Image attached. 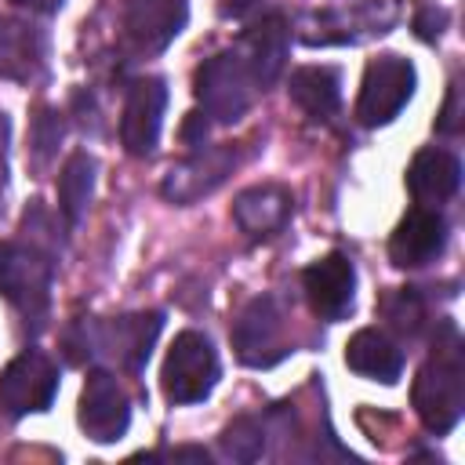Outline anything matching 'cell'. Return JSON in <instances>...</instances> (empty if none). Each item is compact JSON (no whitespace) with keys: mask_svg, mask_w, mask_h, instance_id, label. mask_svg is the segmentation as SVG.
Returning a JSON list of instances; mask_svg holds the SVG:
<instances>
[{"mask_svg":"<svg viewBox=\"0 0 465 465\" xmlns=\"http://www.w3.org/2000/svg\"><path fill=\"white\" fill-rule=\"evenodd\" d=\"M163 109H167V87L156 76H142L127 87L124 98V116H120V142L131 156H149L160 142L163 127Z\"/></svg>","mask_w":465,"mask_h":465,"instance_id":"10","label":"cell"},{"mask_svg":"<svg viewBox=\"0 0 465 465\" xmlns=\"http://www.w3.org/2000/svg\"><path fill=\"white\" fill-rule=\"evenodd\" d=\"M262 0H222L218 7H222V15L225 18H240V15H247V11H254Z\"/></svg>","mask_w":465,"mask_h":465,"instance_id":"27","label":"cell"},{"mask_svg":"<svg viewBox=\"0 0 465 465\" xmlns=\"http://www.w3.org/2000/svg\"><path fill=\"white\" fill-rule=\"evenodd\" d=\"M54 392H58V367L36 349L18 352L0 371V411L7 418L47 411Z\"/></svg>","mask_w":465,"mask_h":465,"instance_id":"7","label":"cell"},{"mask_svg":"<svg viewBox=\"0 0 465 465\" xmlns=\"http://www.w3.org/2000/svg\"><path fill=\"white\" fill-rule=\"evenodd\" d=\"M189 18V0H127L124 4V44L131 54H160Z\"/></svg>","mask_w":465,"mask_h":465,"instance_id":"8","label":"cell"},{"mask_svg":"<svg viewBox=\"0 0 465 465\" xmlns=\"http://www.w3.org/2000/svg\"><path fill=\"white\" fill-rule=\"evenodd\" d=\"M291 207H294V200L283 185H251L236 196L232 218L251 240H262V236H276L287 225Z\"/></svg>","mask_w":465,"mask_h":465,"instance_id":"17","label":"cell"},{"mask_svg":"<svg viewBox=\"0 0 465 465\" xmlns=\"http://www.w3.org/2000/svg\"><path fill=\"white\" fill-rule=\"evenodd\" d=\"M193 91H196V102L203 105V113L211 120L236 124L251 109L254 80H251V73H247V65L240 62L236 51H222V54H211L196 69Z\"/></svg>","mask_w":465,"mask_h":465,"instance_id":"4","label":"cell"},{"mask_svg":"<svg viewBox=\"0 0 465 465\" xmlns=\"http://www.w3.org/2000/svg\"><path fill=\"white\" fill-rule=\"evenodd\" d=\"M381 312H385V320H389L396 331H403V334H414V331L421 327V316H425L421 298H418L414 287H396V291H389V294L381 298Z\"/></svg>","mask_w":465,"mask_h":465,"instance_id":"23","label":"cell"},{"mask_svg":"<svg viewBox=\"0 0 465 465\" xmlns=\"http://www.w3.org/2000/svg\"><path fill=\"white\" fill-rule=\"evenodd\" d=\"M54 262L36 243H0V294L25 316L40 320L51 302Z\"/></svg>","mask_w":465,"mask_h":465,"instance_id":"3","label":"cell"},{"mask_svg":"<svg viewBox=\"0 0 465 465\" xmlns=\"http://www.w3.org/2000/svg\"><path fill=\"white\" fill-rule=\"evenodd\" d=\"M232 349L247 367H269L287 352L283 349V320L269 294H258L243 305V312L232 327Z\"/></svg>","mask_w":465,"mask_h":465,"instance_id":"12","label":"cell"},{"mask_svg":"<svg viewBox=\"0 0 465 465\" xmlns=\"http://www.w3.org/2000/svg\"><path fill=\"white\" fill-rule=\"evenodd\" d=\"M163 458H193V461L207 465V450L203 447H174V450H163Z\"/></svg>","mask_w":465,"mask_h":465,"instance_id":"29","label":"cell"},{"mask_svg":"<svg viewBox=\"0 0 465 465\" xmlns=\"http://www.w3.org/2000/svg\"><path fill=\"white\" fill-rule=\"evenodd\" d=\"M345 363L349 371L371 378V381H381V385H392L403 371V352L389 341V334L374 331V327H363L349 338L345 345Z\"/></svg>","mask_w":465,"mask_h":465,"instance_id":"18","label":"cell"},{"mask_svg":"<svg viewBox=\"0 0 465 465\" xmlns=\"http://www.w3.org/2000/svg\"><path fill=\"white\" fill-rule=\"evenodd\" d=\"M461 185V163L447 149H421L407 167V189L421 207L447 203Z\"/></svg>","mask_w":465,"mask_h":465,"instance_id":"16","label":"cell"},{"mask_svg":"<svg viewBox=\"0 0 465 465\" xmlns=\"http://www.w3.org/2000/svg\"><path fill=\"white\" fill-rule=\"evenodd\" d=\"M443 25H447V11L443 7H436V4H421L418 11H414V33L421 36V40H440V33H443Z\"/></svg>","mask_w":465,"mask_h":465,"instance_id":"24","label":"cell"},{"mask_svg":"<svg viewBox=\"0 0 465 465\" xmlns=\"http://www.w3.org/2000/svg\"><path fill=\"white\" fill-rule=\"evenodd\" d=\"M222 450L232 458V461H258L262 450H265V429L258 418H236L232 425H225L222 432Z\"/></svg>","mask_w":465,"mask_h":465,"instance_id":"22","label":"cell"},{"mask_svg":"<svg viewBox=\"0 0 465 465\" xmlns=\"http://www.w3.org/2000/svg\"><path fill=\"white\" fill-rule=\"evenodd\" d=\"M458 127H461V87L450 84V91H447V105H443V113L436 116V131H440V134H454Z\"/></svg>","mask_w":465,"mask_h":465,"instance_id":"25","label":"cell"},{"mask_svg":"<svg viewBox=\"0 0 465 465\" xmlns=\"http://www.w3.org/2000/svg\"><path fill=\"white\" fill-rule=\"evenodd\" d=\"M414 411L421 425L436 436L450 432L465 411V352H461V334L450 320L440 323L436 345L429 360L418 367L414 378Z\"/></svg>","mask_w":465,"mask_h":465,"instance_id":"1","label":"cell"},{"mask_svg":"<svg viewBox=\"0 0 465 465\" xmlns=\"http://www.w3.org/2000/svg\"><path fill=\"white\" fill-rule=\"evenodd\" d=\"M291 102L312 120V124H327L338 113L341 102V80L331 65H302L291 73Z\"/></svg>","mask_w":465,"mask_h":465,"instance_id":"19","label":"cell"},{"mask_svg":"<svg viewBox=\"0 0 465 465\" xmlns=\"http://www.w3.org/2000/svg\"><path fill=\"white\" fill-rule=\"evenodd\" d=\"M11 4H18V7H25V11H36V15H54L65 0H11Z\"/></svg>","mask_w":465,"mask_h":465,"instance_id":"28","label":"cell"},{"mask_svg":"<svg viewBox=\"0 0 465 465\" xmlns=\"http://www.w3.org/2000/svg\"><path fill=\"white\" fill-rule=\"evenodd\" d=\"M44 40L33 25L4 18L0 15V76L7 80H29L40 69Z\"/></svg>","mask_w":465,"mask_h":465,"instance_id":"20","label":"cell"},{"mask_svg":"<svg viewBox=\"0 0 465 465\" xmlns=\"http://www.w3.org/2000/svg\"><path fill=\"white\" fill-rule=\"evenodd\" d=\"M302 287H305V298H309V305L320 320H341L352 309L356 269L345 254L331 251L302 272Z\"/></svg>","mask_w":465,"mask_h":465,"instance_id":"13","label":"cell"},{"mask_svg":"<svg viewBox=\"0 0 465 465\" xmlns=\"http://www.w3.org/2000/svg\"><path fill=\"white\" fill-rule=\"evenodd\" d=\"M203 138H207V113H189V120L182 127V142L203 145Z\"/></svg>","mask_w":465,"mask_h":465,"instance_id":"26","label":"cell"},{"mask_svg":"<svg viewBox=\"0 0 465 465\" xmlns=\"http://www.w3.org/2000/svg\"><path fill=\"white\" fill-rule=\"evenodd\" d=\"M232 167H236V149H229V145H211V149L196 145V153H193L189 160H182V163H174V167L167 171L160 193H163L171 203L189 207V203H196L200 196L214 193V189L229 178Z\"/></svg>","mask_w":465,"mask_h":465,"instance_id":"11","label":"cell"},{"mask_svg":"<svg viewBox=\"0 0 465 465\" xmlns=\"http://www.w3.org/2000/svg\"><path fill=\"white\" fill-rule=\"evenodd\" d=\"M131 425V400L109 371H91L80 392V429L94 443H116Z\"/></svg>","mask_w":465,"mask_h":465,"instance_id":"9","label":"cell"},{"mask_svg":"<svg viewBox=\"0 0 465 465\" xmlns=\"http://www.w3.org/2000/svg\"><path fill=\"white\" fill-rule=\"evenodd\" d=\"M287 40H291V29L283 22V15H265L262 22H254L240 44L232 47L240 54V62L247 65L254 87H272L287 65Z\"/></svg>","mask_w":465,"mask_h":465,"instance_id":"14","label":"cell"},{"mask_svg":"<svg viewBox=\"0 0 465 465\" xmlns=\"http://www.w3.org/2000/svg\"><path fill=\"white\" fill-rule=\"evenodd\" d=\"M418 84V73L407 58L400 54H381L367 65L363 73V87H360V102H356V116L363 127H381L389 120L400 116V109L411 102Z\"/></svg>","mask_w":465,"mask_h":465,"instance_id":"5","label":"cell"},{"mask_svg":"<svg viewBox=\"0 0 465 465\" xmlns=\"http://www.w3.org/2000/svg\"><path fill=\"white\" fill-rule=\"evenodd\" d=\"M163 327V316L160 312H134V316H116L109 323H84V352L94 356V352H109L120 367L127 371H142L149 352H153V341ZM84 352L76 360H84Z\"/></svg>","mask_w":465,"mask_h":465,"instance_id":"6","label":"cell"},{"mask_svg":"<svg viewBox=\"0 0 465 465\" xmlns=\"http://www.w3.org/2000/svg\"><path fill=\"white\" fill-rule=\"evenodd\" d=\"M94 156L91 153H73L58 174V207L65 214L69 225H80L87 203H91V193H94Z\"/></svg>","mask_w":465,"mask_h":465,"instance_id":"21","label":"cell"},{"mask_svg":"<svg viewBox=\"0 0 465 465\" xmlns=\"http://www.w3.org/2000/svg\"><path fill=\"white\" fill-rule=\"evenodd\" d=\"M447 243V222L432 207H414L400 218L396 232L389 236V258L400 269L429 265Z\"/></svg>","mask_w":465,"mask_h":465,"instance_id":"15","label":"cell"},{"mask_svg":"<svg viewBox=\"0 0 465 465\" xmlns=\"http://www.w3.org/2000/svg\"><path fill=\"white\" fill-rule=\"evenodd\" d=\"M160 385H163V396L171 403L207 400L211 389L218 385V352H214L211 338L200 331H182L167 349Z\"/></svg>","mask_w":465,"mask_h":465,"instance_id":"2","label":"cell"}]
</instances>
